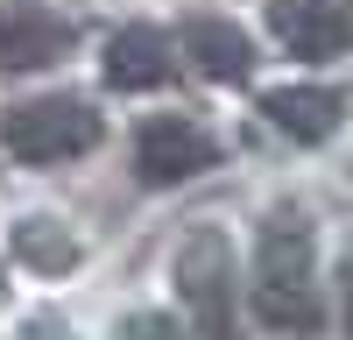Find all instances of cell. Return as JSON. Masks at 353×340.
I'll list each match as a JSON object with an SVG mask.
<instances>
[{
    "label": "cell",
    "mask_w": 353,
    "mask_h": 340,
    "mask_svg": "<svg viewBox=\"0 0 353 340\" xmlns=\"http://www.w3.org/2000/svg\"><path fill=\"white\" fill-rule=\"evenodd\" d=\"M254 319L283 340H318V326H325L318 248H311V220L297 206H276L254 234Z\"/></svg>",
    "instance_id": "6da1fadb"
},
{
    "label": "cell",
    "mask_w": 353,
    "mask_h": 340,
    "mask_svg": "<svg viewBox=\"0 0 353 340\" xmlns=\"http://www.w3.org/2000/svg\"><path fill=\"white\" fill-rule=\"evenodd\" d=\"M106 142V121L85 93H36V100H14L0 106V149L28 170H57V163H78Z\"/></svg>",
    "instance_id": "7a4b0ae2"
},
{
    "label": "cell",
    "mask_w": 353,
    "mask_h": 340,
    "mask_svg": "<svg viewBox=\"0 0 353 340\" xmlns=\"http://www.w3.org/2000/svg\"><path fill=\"white\" fill-rule=\"evenodd\" d=\"M176 298H184L191 326L205 340H241V276H233V248L219 227H198L176 248Z\"/></svg>",
    "instance_id": "3957f363"
},
{
    "label": "cell",
    "mask_w": 353,
    "mask_h": 340,
    "mask_svg": "<svg viewBox=\"0 0 353 340\" xmlns=\"http://www.w3.org/2000/svg\"><path fill=\"white\" fill-rule=\"evenodd\" d=\"M219 163V135L198 121V113H141L134 121V185L170 191L191 185Z\"/></svg>",
    "instance_id": "277c9868"
},
{
    "label": "cell",
    "mask_w": 353,
    "mask_h": 340,
    "mask_svg": "<svg viewBox=\"0 0 353 340\" xmlns=\"http://www.w3.org/2000/svg\"><path fill=\"white\" fill-rule=\"evenodd\" d=\"M78 50V21L50 0H0V78L57 71Z\"/></svg>",
    "instance_id": "5b68a950"
},
{
    "label": "cell",
    "mask_w": 353,
    "mask_h": 340,
    "mask_svg": "<svg viewBox=\"0 0 353 340\" xmlns=\"http://www.w3.org/2000/svg\"><path fill=\"white\" fill-rule=\"evenodd\" d=\"M99 71H106L113 93H163V85L184 71V50H176L170 28H156V21H128V28L106 36Z\"/></svg>",
    "instance_id": "8992f818"
},
{
    "label": "cell",
    "mask_w": 353,
    "mask_h": 340,
    "mask_svg": "<svg viewBox=\"0 0 353 340\" xmlns=\"http://www.w3.org/2000/svg\"><path fill=\"white\" fill-rule=\"evenodd\" d=\"M269 36L290 57H346L353 50V0H269Z\"/></svg>",
    "instance_id": "52a82bcc"
},
{
    "label": "cell",
    "mask_w": 353,
    "mask_h": 340,
    "mask_svg": "<svg viewBox=\"0 0 353 340\" xmlns=\"http://www.w3.org/2000/svg\"><path fill=\"white\" fill-rule=\"evenodd\" d=\"M176 50H184V64H191L198 78H212V85H241V78L254 71L248 28L226 21V15H191L184 28H176Z\"/></svg>",
    "instance_id": "ba28073f"
},
{
    "label": "cell",
    "mask_w": 353,
    "mask_h": 340,
    "mask_svg": "<svg viewBox=\"0 0 353 340\" xmlns=\"http://www.w3.org/2000/svg\"><path fill=\"white\" fill-rule=\"evenodd\" d=\"M261 113H269L283 135H297V142H325L346 121V93L339 85H269V93H261Z\"/></svg>",
    "instance_id": "9c48e42d"
},
{
    "label": "cell",
    "mask_w": 353,
    "mask_h": 340,
    "mask_svg": "<svg viewBox=\"0 0 353 340\" xmlns=\"http://www.w3.org/2000/svg\"><path fill=\"white\" fill-rule=\"evenodd\" d=\"M14 255L36 276H64L78 263V234L64 220H50V213H28V220H14Z\"/></svg>",
    "instance_id": "30bf717a"
},
{
    "label": "cell",
    "mask_w": 353,
    "mask_h": 340,
    "mask_svg": "<svg viewBox=\"0 0 353 340\" xmlns=\"http://www.w3.org/2000/svg\"><path fill=\"white\" fill-rule=\"evenodd\" d=\"M121 340H184V326L170 312H128L121 319Z\"/></svg>",
    "instance_id": "8fae6325"
},
{
    "label": "cell",
    "mask_w": 353,
    "mask_h": 340,
    "mask_svg": "<svg viewBox=\"0 0 353 340\" xmlns=\"http://www.w3.org/2000/svg\"><path fill=\"white\" fill-rule=\"evenodd\" d=\"M339 319H346V340H353V248L339 255Z\"/></svg>",
    "instance_id": "7c38bea8"
},
{
    "label": "cell",
    "mask_w": 353,
    "mask_h": 340,
    "mask_svg": "<svg viewBox=\"0 0 353 340\" xmlns=\"http://www.w3.org/2000/svg\"><path fill=\"white\" fill-rule=\"evenodd\" d=\"M28 340H57V333H28Z\"/></svg>",
    "instance_id": "4fadbf2b"
},
{
    "label": "cell",
    "mask_w": 353,
    "mask_h": 340,
    "mask_svg": "<svg viewBox=\"0 0 353 340\" xmlns=\"http://www.w3.org/2000/svg\"><path fill=\"white\" fill-rule=\"evenodd\" d=\"M0 298H8V276H0Z\"/></svg>",
    "instance_id": "5bb4252c"
}]
</instances>
